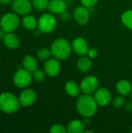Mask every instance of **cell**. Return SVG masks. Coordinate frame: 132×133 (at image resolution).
<instances>
[{
    "label": "cell",
    "mask_w": 132,
    "mask_h": 133,
    "mask_svg": "<svg viewBox=\"0 0 132 133\" xmlns=\"http://www.w3.org/2000/svg\"><path fill=\"white\" fill-rule=\"evenodd\" d=\"M45 73L50 77H54L58 76L61 70V65L57 58H49L46 61L44 66Z\"/></svg>",
    "instance_id": "obj_11"
},
{
    "label": "cell",
    "mask_w": 132,
    "mask_h": 133,
    "mask_svg": "<svg viewBox=\"0 0 132 133\" xmlns=\"http://www.w3.org/2000/svg\"><path fill=\"white\" fill-rule=\"evenodd\" d=\"M67 4L64 0H51L47 6V9L52 14L61 15L66 11Z\"/></svg>",
    "instance_id": "obj_14"
},
{
    "label": "cell",
    "mask_w": 132,
    "mask_h": 133,
    "mask_svg": "<svg viewBox=\"0 0 132 133\" xmlns=\"http://www.w3.org/2000/svg\"><path fill=\"white\" fill-rule=\"evenodd\" d=\"M121 21L128 29L132 30V9L123 12L121 16Z\"/></svg>",
    "instance_id": "obj_22"
},
{
    "label": "cell",
    "mask_w": 132,
    "mask_h": 133,
    "mask_svg": "<svg viewBox=\"0 0 132 133\" xmlns=\"http://www.w3.org/2000/svg\"><path fill=\"white\" fill-rule=\"evenodd\" d=\"M72 48L76 55L79 56H84L87 55L89 50V45L84 38L76 37L72 41Z\"/></svg>",
    "instance_id": "obj_13"
},
{
    "label": "cell",
    "mask_w": 132,
    "mask_h": 133,
    "mask_svg": "<svg viewBox=\"0 0 132 133\" xmlns=\"http://www.w3.org/2000/svg\"><path fill=\"white\" fill-rule=\"evenodd\" d=\"M32 82L30 72L24 69H19L13 76V83L19 88H25Z\"/></svg>",
    "instance_id": "obj_6"
},
{
    "label": "cell",
    "mask_w": 132,
    "mask_h": 133,
    "mask_svg": "<svg viewBox=\"0 0 132 133\" xmlns=\"http://www.w3.org/2000/svg\"><path fill=\"white\" fill-rule=\"evenodd\" d=\"M65 90L68 96L72 97H76L79 95L81 89H80V86H79L76 82L70 80L66 82L65 85Z\"/></svg>",
    "instance_id": "obj_18"
},
{
    "label": "cell",
    "mask_w": 132,
    "mask_h": 133,
    "mask_svg": "<svg viewBox=\"0 0 132 133\" xmlns=\"http://www.w3.org/2000/svg\"><path fill=\"white\" fill-rule=\"evenodd\" d=\"M73 17L79 25H86L89 19V12L88 8L83 5L78 6L73 12Z\"/></svg>",
    "instance_id": "obj_12"
},
{
    "label": "cell",
    "mask_w": 132,
    "mask_h": 133,
    "mask_svg": "<svg viewBox=\"0 0 132 133\" xmlns=\"http://www.w3.org/2000/svg\"><path fill=\"white\" fill-rule=\"evenodd\" d=\"M88 57L92 58H96L98 56V51L96 48H89L87 52Z\"/></svg>",
    "instance_id": "obj_29"
},
{
    "label": "cell",
    "mask_w": 132,
    "mask_h": 133,
    "mask_svg": "<svg viewBox=\"0 0 132 133\" xmlns=\"http://www.w3.org/2000/svg\"><path fill=\"white\" fill-rule=\"evenodd\" d=\"M131 132H132V129H131Z\"/></svg>",
    "instance_id": "obj_34"
},
{
    "label": "cell",
    "mask_w": 132,
    "mask_h": 133,
    "mask_svg": "<svg viewBox=\"0 0 132 133\" xmlns=\"http://www.w3.org/2000/svg\"><path fill=\"white\" fill-rule=\"evenodd\" d=\"M94 98L99 106L105 107L108 105L112 100L111 94L107 88H98L94 93Z\"/></svg>",
    "instance_id": "obj_9"
},
{
    "label": "cell",
    "mask_w": 132,
    "mask_h": 133,
    "mask_svg": "<svg viewBox=\"0 0 132 133\" xmlns=\"http://www.w3.org/2000/svg\"><path fill=\"white\" fill-rule=\"evenodd\" d=\"M23 66L26 70L30 72H33L37 69V59L32 55H26L23 58Z\"/></svg>",
    "instance_id": "obj_19"
},
{
    "label": "cell",
    "mask_w": 132,
    "mask_h": 133,
    "mask_svg": "<svg viewBox=\"0 0 132 133\" xmlns=\"http://www.w3.org/2000/svg\"><path fill=\"white\" fill-rule=\"evenodd\" d=\"M125 110L128 112H131L132 111V102L130 103H128L126 105H125Z\"/></svg>",
    "instance_id": "obj_30"
},
{
    "label": "cell",
    "mask_w": 132,
    "mask_h": 133,
    "mask_svg": "<svg viewBox=\"0 0 132 133\" xmlns=\"http://www.w3.org/2000/svg\"><path fill=\"white\" fill-rule=\"evenodd\" d=\"M0 62H1V59H0Z\"/></svg>",
    "instance_id": "obj_35"
},
{
    "label": "cell",
    "mask_w": 132,
    "mask_h": 133,
    "mask_svg": "<svg viewBox=\"0 0 132 133\" xmlns=\"http://www.w3.org/2000/svg\"><path fill=\"white\" fill-rule=\"evenodd\" d=\"M11 1L12 0H0V4L4 5H6L10 4Z\"/></svg>",
    "instance_id": "obj_31"
},
{
    "label": "cell",
    "mask_w": 132,
    "mask_h": 133,
    "mask_svg": "<svg viewBox=\"0 0 132 133\" xmlns=\"http://www.w3.org/2000/svg\"><path fill=\"white\" fill-rule=\"evenodd\" d=\"M77 68L82 72H86L92 68V61L89 57H81L77 62Z\"/></svg>",
    "instance_id": "obj_21"
},
{
    "label": "cell",
    "mask_w": 132,
    "mask_h": 133,
    "mask_svg": "<svg viewBox=\"0 0 132 133\" xmlns=\"http://www.w3.org/2000/svg\"><path fill=\"white\" fill-rule=\"evenodd\" d=\"M57 26L55 17L50 13H44L38 19L37 28L41 33L48 34L54 31Z\"/></svg>",
    "instance_id": "obj_5"
},
{
    "label": "cell",
    "mask_w": 132,
    "mask_h": 133,
    "mask_svg": "<svg viewBox=\"0 0 132 133\" xmlns=\"http://www.w3.org/2000/svg\"><path fill=\"white\" fill-rule=\"evenodd\" d=\"M72 45L65 38L56 39L51 46L52 55L58 60L67 59L72 52Z\"/></svg>",
    "instance_id": "obj_2"
},
{
    "label": "cell",
    "mask_w": 132,
    "mask_h": 133,
    "mask_svg": "<svg viewBox=\"0 0 132 133\" xmlns=\"http://www.w3.org/2000/svg\"><path fill=\"white\" fill-rule=\"evenodd\" d=\"M19 25V18L16 13L8 12L3 15L0 19V26L5 33L13 32Z\"/></svg>",
    "instance_id": "obj_4"
},
{
    "label": "cell",
    "mask_w": 132,
    "mask_h": 133,
    "mask_svg": "<svg viewBox=\"0 0 132 133\" xmlns=\"http://www.w3.org/2000/svg\"><path fill=\"white\" fill-rule=\"evenodd\" d=\"M46 73L41 69H37L33 72V78L35 79L36 81L37 82H43L45 79L46 77Z\"/></svg>",
    "instance_id": "obj_27"
},
{
    "label": "cell",
    "mask_w": 132,
    "mask_h": 133,
    "mask_svg": "<svg viewBox=\"0 0 132 133\" xmlns=\"http://www.w3.org/2000/svg\"><path fill=\"white\" fill-rule=\"evenodd\" d=\"M37 100V94L32 89H26L23 90L19 95V101L23 107H30L33 105Z\"/></svg>",
    "instance_id": "obj_10"
},
{
    "label": "cell",
    "mask_w": 132,
    "mask_h": 133,
    "mask_svg": "<svg viewBox=\"0 0 132 133\" xmlns=\"http://www.w3.org/2000/svg\"><path fill=\"white\" fill-rule=\"evenodd\" d=\"M125 104V98L123 95H119L117 96L114 98L113 100V105L116 108H121Z\"/></svg>",
    "instance_id": "obj_25"
},
{
    "label": "cell",
    "mask_w": 132,
    "mask_h": 133,
    "mask_svg": "<svg viewBox=\"0 0 132 133\" xmlns=\"http://www.w3.org/2000/svg\"><path fill=\"white\" fill-rule=\"evenodd\" d=\"M93 131H89V130H88V131H86V130H85V131H84V133H93Z\"/></svg>",
    "instance_id": "obj_32"
},
{
    "label": "cell",
    "mask_w": 132,
    "mask_h": 133,
    "mask_svg": "<svg viewBox=\"0 0 132 133\" xmlns=\"http://www.w3.org/2000/svg\"><path fill=\"white\" fill-rule=\"evenodd\" d=\"M131 100H132V91H131Z\"/></svg>",
    "instance_id": "obj_33"
},
{
    "label": "cell",
    "mask_w": 132,
    "mask_h": 133,
    "mask_svg": "<svg viewBox=\"0 0 132 133\" xmlns=\"http://www.w3.org/2000/svg\"><path fill=\"white\" fill-rule=\"evenodd\" d=\"M2 41L4 45L9 49H16L19 47L20 44L19 37L12 32L5 34L2 38Z\"/></svg>",
    "instance_id": "obj_15"
},
{
    "label": "cell",
    "mask_w": 132,
    "mask_h": 133,
    "mask_svg": "<svg viewBox=\"0 0 132 133\" xmlns=\"http://www.w3.org/2000/svg\"><path fill=\"white\" fill-rule=\"evenodd\" d=\"M51 133H66L67 129L66 127L61 124H55L53 125L50 129Z\"/></svg>",
    "instance_id": "obj_26"
},
{
    "label": "cell",
    "mask_w": 132,
    "mask_h": 133,
    "mask_svg": "<svg viewBox=\"0 0 132 133\" xmlns=\"http://www.w3.org/2000/svg\"><path fill=\"white\" fill-rule=\"evenodd\" d=\"M86 125L83 121L79 119H74L71 121L66 126L67 132L68 133H82L85 131Z\"/></svg>",
    "instance_id": "obj_16"
},
{
    "label": "cell",
    "mask_w": 132,
    "mask_h": 133,
    "mask_svg": "<svg viewBox=\"0 0 132 133\" xmlns=\"http://www.w3.org/2000/svg\"><path fill=\"white\" fill-rule=\"evenodd\" d=\"M22 24L23 27L27 30H33L37 27L38 25V20L37 19L31 16V15H25L22 20Z\"/></svg>",
    "instance_id": "obj_20"
},
{
    "label": "cell",
    "mask_w": 132,
    "mask_h": 133,
    "mask_svg": "<svg viewBox=\"0 0 132 133\" xmlns=\"http://www.w3.org/2000/svg\"><path fill=\"white\" fill-rule=\"evenodd\" d=\"M51 49L47 48H42L38 50L37 55V58L40 60V61H47V59H49V58L51 55Z\"/></svg>",
    "instance_id": "obj_23"
},
{
    "label": "cell",
    "mask_w": 132,
    "mask_h": 133,
    "mask_svg": "<svg viewBox=\"0 0 132 133\" xmlns=\"http://www.w3.org/2000/svg\"><path fill=\"white\" fill-rule=\"evenodd\" d=\"M49 4V0H33V6L38 11H43L47 9Z\"/></svg>",
    "instance_id": "obj_24"
},
{
    "label": "cell",
    "mask_w": 132,
    "mask_h": 133,
    "mask_svg": "<svg viewBox=\"0 0 132 133\" xmlns=\"http://www.w3.org/2000/svg\"><path fill=\"white\" fill-rule=\"evenodd\" d=\"M79 86L83 94H93L99 87V80L94 76H87L81 81Z\"/></svg>",
    "instance_id": "obj_7"
},
{
    "label": "cell",
    "mask_w": 132,
    "mask_h": 133,
    "mask_svg": "<svg viewBox=\"0 0 132 133\" xmlns=\"http://www.w3.org/2000/svg\"><path fill=\"white\" fill-rule=\"evenodd\" d=\"M97 103L91 94H82L76 101V109L79 114L83 118H90L97 111Z\"/></svg>",
    "instance_id": "obj_1"
},
{
    "label": "cell",
    "mask_w": 132,
    "mask_h": 133,
    "mask_svg": "<svg viewBox=\"0 0 132 133\" xmlns=\"http://www.w3.org/2000/svg\"><path fill=\"white\" fill-rule=\"evenodd\" d=\"M116 90L119 94L123 96H127L131 93V83L127 79H121L117 82L116 85Z\"/></svg>",
    "instance_id": "obj_17"
},
{
    "label": "cell",
    "mask_w": 132,
    "mask_h": 133,
    "mask_svg": "<svg viewBox=\"0 0 132 133\" xmlns=\"http://www.w3.org/2000/svg\"><path fill=\"white\" fill-rule=\"evenodd\" d=\"M98 1L99 0H80V2L82 5L89 9V8L93 7L98 2Z\"/></svg>",
    "instance_id": "obj_28"
},
{
    "label": "cell",
    "mask_w": 132,
    "mask_h": 133,
    "mask_svg": "<svg viewBox=\"0 0 132 133\" xmlns=\"http://www.w3.org/2000/svg\"><path fill=\"white\" fill-rule=\"evenodd\" d=\"M20 106L19 99L9 92H5L0 94V110L6 114L16 112Z\"/></svg>",
    "instance_id": "obj_3"
},
{
    "label": "cell",
    "mask_w": 132,
    "mask_h": 133,
    "mask_svg": "<svg viewBox=\"0 0 132 133\" xmlns=\"http://www.w3.org/2000/svg\"><path fill=\"white\" fill-rule=\"evenodd\" d=\"M32 2L30 0H13L12 9L18 15H27L32 9Z\"/></svg>",
    "instance_id": "obj_8"
}]
</instances>
